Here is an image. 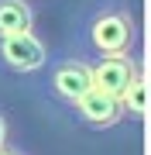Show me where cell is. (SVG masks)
<instances>
[{
	"label": "cell",
	"instance_id": "obj_5",
	"mask_svg": "<svg viewBox=\"0 0 151 155\" xmlns=\"http://www.w3.org/2000/svg\"><path fill=\"white\" fill-rule=\"evenodd\" d=\"M72 110L79 114V121H83V124L96 127V131L117 127V124H120V117H124L120 100H117V97H110V93H103V90H90V93L79 100Z\"/></svg>",
	"mask_w": 151,
	"mask_h": 155
},
{
	"label": "cell",
	"instance_id": "obj_6",
	"mask_svg": "<svg viewBox=\"0 0 151 155\" xmlns=\"http://www.w3.org/2000/svg\"><path fill=\"white\" fill-rule=\"evenodd\" d=\"M34 28V11L28 0H0V35H21Z\"/></svg>",
	"mask_w": 151,
	"mask_h": 155
},
{
	"label": "cell",
	"instance_id": "obj_9",
	"mask_svg": "<svg viewBox=\"0 0 151 155\" xmlns=\"http://www.w3.org/2000/svg\"><path fill=\"white\" fill-rule=\"evenodd\" d=\"M0 155H28V152H21V148H7V145H4V148H0Z\"/></svg>",
	"mask_w": 151,
	"mask_h": 155
},
{
	"label": "cell",
	"instance_id": "obj_1",
	"mask_svg": "<svg viewBox=\"0 0 151 155\" xmlns=\"http://www.w3.org/2000/svg\"><path fill=\"white\" fill-rule=\"evenodd\" d=\"M83 38L100 59L131 55L137 45V17L127 0H96L83 21Z\"/></svg>",
	"mask_w": 151,
	"mask_h": 155
},
{
	"label": "cell",
	"instance_id": "obj_2",
	"mask_svg": "<svg viewBox=\"0 0 151 155\" xmlns=\"http://www.w3.org/2000/svg\"><path fill=\"white\" fill-rule=\"evenodd\" d=\"M45 86H48V93L55 97L58 104L76 107L79 100H83V97L93 90L90 62H86V59H79V55H58V59L48 66Z\"/></svg>",
	"mask_w": 151,
	"mask_h": 155
},
{
	"label": "cell",
	"instance_id": "obj_8",
	"mask_svg": "<svg viewBox=\"0 0 151 155\" xmlns=\"http://www.w3.org/2000/svg\"><path fill=\"white\" fill-rule=\"evenodd\" d=\"M4 145H7V117L0 114V148H4Z\"/></svg>",
	"mask_w": 151,
	"mask_h": 155
},
{
	"label": "cell",
	"instance_id": "obj_7",
	"mask_svg": "<svg viewBox=\"0 0 151 155\" xmlns=\"http://www.w3.org/2000/svg\"><path fill=\"white\" fill-rule=\"evenodd\" d=\"M120 107H124V114H131V117H144V107H148V93H144V72H137V76H134V83L124 90Z\"/></svg>",
	"mask_w": 151,
	"mask_h": 155
},
{
	"label": "cell",
	"instance_id": "obj_3",
	"mask_svg": "<svg viewBox=\"0 0 151 155\" xmlns=\"http://www.w3.org/2000/svg\"><path fill=\"white\" fill-rule=\"evenodd\" d=\"M0 66L11 72H38L48 66V48L34 31L0 35Z\"/></svg>",
	"mask_w": 151,
	"mask_h": 155
},
{
	"label": "cell",
	"instance_id": "obj_4",
	"mask_svg": "<svg viewBox=\"0 0 151 155\" xmlns=\"http://www.w3.org/2000/svg\"><path fill=\"white\" fill-rule=\"evenodd\" d=\"M141 72L137 59L134 55H106V59H96L90 62V79H93V90H103L110 97H124V90L134 83V76Z\"/></svg>",
	"mask_w": 151,
	"mask_h": 155
}]
</instances>
